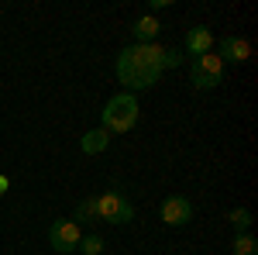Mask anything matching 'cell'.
<instances>
[{"label":"cell","mask_w":258,"mask_h":255,"mask_svg":"<svg viewBox=\"0 0 258 255\" xmlns=\"http://www.w3.org/2000/svg\"><path fill=\"white\" fill-rule=\"evenodd\" d=\"M159 217H162V224H169V228H182L193 217V203L186 196H165L159 207Z\"/></svg>","instance_id":"6"},{"label":"cell","mask_w":258,"mask_h":255,"mask_svg":"<svg viewBox=\"0 0 258 255\" xmlns=\"http://www.w3.org/2000/svg\"><path fill=\"white\" fill-rule=\"evenodd\" d=\"M131 31H135V38H138V45H155V38H159L162 24L155 14H145V18H138L135 24H131Z\"/></svg>","instance_id":"9"},{"label":"cell","mask_w":258,"mask_h":255,"mask_svg":"<svg viewBox=\"0 0 258 255\" xmlns=\"http://www.w3.org/2000/svg\"><path fill=\"white\" fill-rule=\"evenodd\" d=\"M80 224L76 221H69V217H62V221H52V228H48V245L55 248L59 255H69L80 248Z\"/></svg>","instance_id":"5"},{"label":"cell","mask_w":258,"mask_h":255,"mask_svg":"<svg viewBox=\"0 0 258 255\" xmlns=\"http://www.w3.org/2000/svg\"><path fill=\"white\" fill-rule=\"evenodd\" d=\"M189 83L197 90H214L224 83V62H220L217 52H207V56H197L193 66H189Z\"/></svg>","instance_id":"3"},{"label":"cell","mask_w":258,"mask_h":255,"mask_svg":"<svg viewBox=\"0 0 258 255\" xmlns=\"http://www.w3.org/2000/svg\"><path fill=\"white\" fill-rule=\"evenodd\" d=\"M220 62H248L251 59V41L241 38V35H227V38L217 45Z\"/></svg>","instance_id":"8"},{"label":"cell","mask_w":258,"mask_h":255,"mask_svg":"<svg viewBox=\"0 0 258 255\" xmlns=\"http://www.w3.org/2000/svg\"><path fill=\"white\" fill-rule=\"evenodd\" d=\"M103 248H107V245H103V238H100V235H83L76 252H83V255H100Z\"/></svg>","instance_id":"13"},{"label":"cell","mask_w":258,"mask_h":255,"mask_svg":"<svg viewBox=\"0 0 258 255\" xmlns=\"http://www.w3.org/2000/svg\"><path fill=\"white\" fill-rule=\"evenodd\" d=\"M107 145H110V135H107L103 128H93V131H86V135H83V141H80V148L86 152V156H100Z\"/></svg>","instance_id":"10"},{"label":"cell","mask_w":258,"mask_h":255,"mask_svg":"<svg viewBox=\"0 0 258 255\" xmlns=\"http://www.w3.org/2000/svg\"><path fill=\"white\" fill-rule=\"evenodd\" d=\"M138 100L135 93H117V97L107 100V107L100 111V128L107 131V135H127L135 124H138Z\"/></svg>","instance_id":"2"},{"label":"cell","mask_w":258,"mask_h":255,"mask_svg":"<svg viewBox=\"0 0 258 255\" xmlns=\"http://www.w3.org/2000/svg\"><path fill=\"white\" fill-rule=\"evenodd\" d=\"M182 48H186V56H207V52H214V31L207 28V24H197V28H189L186 31V38H182Z\"/></svg>","instance_id":"7"},{"label":"cell","mask_w":258,"mask_h":255,"mask_svg":"<svg viewBox=\"0 0 258 255\" xmlns=\"http://www.w3.org/2000/svg\"><path fill=\"white\" fill-rule=\"evenodd\" d=\"M76 224H90V221H97V200H83L80 207H76V214H73Z\"/></svg>","instance_id":"14"},{"label":"cell","mask_w":258,"mask_h":255,"mask_svg":"<svg viewBox=\"0 0 258 255\" xmlns=\"http://www.w3.org/2000/svg\"><path fill=\"white\" fill-rule=\"evenodd\" d=\"M93 200H97V221H107V224H127V221H135V207H131L117 190L100 193V196H93Z\"/></svg>","instance_id":"4"},{"label":"cell","mask_w":258,"mask_h":255,"mask_svg":"<svg viewBox=\"0 0 258 255\" xmlns=\"http://www.w3.org/2000/svg\"><path fill=\"white\" fill-rule=\"evenodd\" d=\"M227 221L234 224V231H238V235H244V231L251 228V211H248V207H234V211L227 214Z\"/></svg>","instance_id":"12"},{"label":"cell","mask_w":258,"mask_h":255,"mask_svg":"<svg viewBox=\"0 0 258 255\" xmlns=\"http://www.w3.org/2000/svg\"><path fill=\"white\" fill-rule=\"evenodd\" d=\"M162 73H165V66H162L159 45H127L117 56V79L124 83V93L155 86Z\"/></svg>","instance_id":"1"},{"label":"cell","mask_w":258,"mask_h":255,"mask_svg":"<svg viewBox=\"0 0 258 255\" xmlns=\"http://www.w3.org/2000/svg\"><path fill=\"white\" fill-rule=\"evenodd\" d=\"M7 186H11V179H7V176H0V196L7 193Z\"/></svg>","instance_id":"16"},{"label":"cell","mask_w":258,"mask_h":255,"mask_svg":"<svg viewBox=\"0 0 258 255\" xmlns=\"http://www.w3.org/2000/svg\"><path fill=\"white\" fill-rule=\"evenodd\" d=\"M231 252L234 255H258V241H255V235H234V241H231Z\"/></svg>","instance_id":"11"},{"label":"cell","mask_w":258,"mask_h":255,"mask_svg":"<svg viewBox=\"0 0 258 255\" xmlns=\"http://www.w3.org/2000/svg\"><path fill=\"white\" fill-rule=\"evenodd\" d=\"M179 62H182V52H179V48H162V66H165V69H172Z\"/></svg>","instance_id":"15"}]
</instances>
